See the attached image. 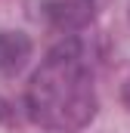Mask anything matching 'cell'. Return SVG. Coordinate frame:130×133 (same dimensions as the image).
<instances>
[{"label": "cell", "mask_w": 130, "mask_h": 133, "mask_svg": "<svg viewBox=\"0 0 130 133\" xmlns=\"http://www.w3.org/2000/svg\"><path fill=\"white\" fill-rule=\"evenodd\" d=\"M96 111L93 74L77 40L59 43L28 84V115L50 130H77Z\"/></svg>", "instance_id": "1"}, {"label": "cell", "mask_w": 130, "mask_h": 133, "mask_svg": "<svg viewBox=\"0 0 130 133\" xmlns=\"http://www.w3.org/2000/svg\"><path fill=\"white\" fill-rule=\"evenodd\" d=\"M31 56V40L19 31H0V77L16 74Z\"/></svg>", "instance_id": "2"}, {"label": "cell", "mask_w": 130, "mask_h": 133, "mask_svg": "<svg viewBox=\"0 0 130 133\" xmlns=\"http://www.w3.org/2000/svg\"><path fill=\"white\" fill-rule=\"evenodd\" d=\"M124 102L130 105V81H127V87H124Z\"/></svg>", "instance_id": "4"}, {"label": "cell", "mask_w": 130, "mask_h": 133, "mask_svg": "<svg viewBox=\"0 0 130 133\" xmlns=\"http://www.w3.org/2000/svg\"><path fill=\"white\" fill-rule=\"evenodd\" d=\"M96 0H53L50 3V19L59 28H81L84 22H90Z\"/></svg>", "instance_id": "3"}]
</instances>
